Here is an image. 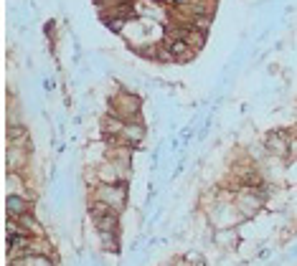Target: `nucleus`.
<instances>
[{"label":"nucleus","mask_w":297,"mask_h":266,"mask_svg":"<svg viewBox=\"0 0 297 266\" xmlns=\"http://www.w3.org/2000/svg\"><path fill=\"white\" fill-rule=\"evenodd\" d=\"M92 195L104 201L107 206H112L117 213L127 206V185L124 183H99L97 188H92Z\"/></svg>","instance_id":"1"},{"label":"nucleus","mask_w":297,"mask_h":266,"mask_svg":"<svg viewBox=\"0 0 297 266\" xmlns=\"http://www.w3.org/2000/svg\"><path fill=\"white\" fill-rule=\"evenodd\" d=\"M112 114H117V117H122L124 122H132V119H137V114H140V97H135V94H130V92H119L115 99H112Z\"/></svg>","instance_id":"2"},{"label":"nucleus","mask_w":297,"mask_h":266,"mask_svg":"<svg viewBox=\"0 0 297 266\" xmlns=\"http://www.w3.org/2000/svg\"><path fill=\"white\" fill-rule=\"evenodd\" d=\"M264 147L272 158H290V137L285 132H269Z\"/></svg>","instance_id":"3"},{"label":"nucleus","mask_w":297,"mask_h":266,"mask_svg":"<svg viewBox=\"0 0 297 266\" xmlns=\"http://www.w3.org/2000/svg\"><path fill=\"white\" fill-rule=\"evenodd\" d=\"M142 140H145V127H142L137 119L124 122V129H122V145H127V147H137Z\"/></svg>","instance_id":"4"},{"label":"nucleus","mask_w":297,"mask_h":266,"mask_svg":"<svg viewBox=\"0 0 297 266\" xmlns=\"http://www.w3.org/2000/svg\"><path fill=\"white\" fill-rule=\"evenodd\" d=\"M5 208H8V215L10 218H18L31 211V198L28 195H18V193H10L5 198Z\"/></svg>","instance_id":"5"},{"label":"nucleus","mask_w":297,"mask_h":266,"mask_svg":"<svg viewBox=\"0 0 297 266\" xmlns=\"http://www.w3.org/2000/svg\"><path fill=\"white\" fill-rule=\"evenodd\" d=\"M297 155V140H290V158Z\"/></svg>","instance_id":"6"}]
</instances>
